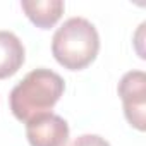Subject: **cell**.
<instances>
[{
  "label": "cell",
  "mask_w": 146,
  "mask_h": 146,
  "mask_svg": "<svg viewBox=\"0 0 146 146\" xmlns=\"http://www.w3.org/2000/svg\"><path fill=\"white\" fill-rule=\"evenodd\" d=\"M65 83L57 72L40 67L19 81L9 96L12 115L21 122H29L33 117L52 112L64 95Z\"/></svg>",
  "instance_id": "cell-1"
},
{
  "label": "cell",
  "mask_w": 146,
  "mask_h": 146,
  "mask_svg": "<svg viewBox=\"0 0 146 146\" xmlns=\"http://www.w3.org/2000/svg\"><path fill=\"white\" fill-rule=\"evenodd\" d=\"M100 52V35L88 19H67L52 38L55 60L69 70H83L95 62Z\"/></svg>",
  "instance_id": "cell-2"
},
{
  "label": "cell",
  "mask_w": 146,
  "mask_h": 146,
  "mask_svg": "<svg viewBox=\"0 0 146 146\" xmlns=\"http://www.w3.org/2000/svg\"><path fill=\"white\" fill-rule=\"evenodd\" d=\"M117 93L127 122L143 132L146 129V74L143 70L125 72L117 86Z\"/></svg>",
  "instance_id": "cell-3"
},
{
  "label": "cell",
  "mask_w": 146,
  "mask_h": 146,
  "mask_svg": "<svg viewBox=\"0 0 146 146\" xmlns=\"http://www.w3.org/2000/svg\"><path fill=\"white\" fill-rule=\"evenodd\" d=\"M26 137L31 146H65L69 141V124L60 115L46 112L26 122Z\"/></svg>",
  "instance_id": "cell-4"
},
{
  "label": "cell",
  "mask_w": 146,
  "mask_h": 146,
  "mask_svg": "<svg viewBox=\"0 0 146 146\" xmlns=\"http://www.w3.org/2000/svg\"><path fill=\"white\" fill-rule=\"evenodd\" d=\"M21 9L36 28L50 29L62 17L65 4L62 0H23Z\"/></svg>",
  "instance_id": "cell-5"
},
{
  "label": "cell",
  "mask_w": 146,
  "mask_h": 146,
  "mask_svg": "<svg viewBox=\"0 0 146 146\" xmlns=\"http://www.w3.org/2000/svg\"><path fill=\"white\" fill-rule=\"evenodd\" d=\"M26 60L23 41L11 31H0V79L14 76Z\"/></svg>",
  "instance_id": "cell-6"
},
{
  "label": "cell",
  "mask_w": 146,
  "mask_h": 146,
  "mask_svg": "<svg viewBox=\"0 0 146 146\" xmlns=\"http://www.w3.org/2000/svg\"><path fill=\"white\" fill-rule=\"evenodd\" d=\"M69 146H110V143L98 134H83L78 136Z\"/></svg>",
  "instance_id": "cell-7"
}]
</instances>
